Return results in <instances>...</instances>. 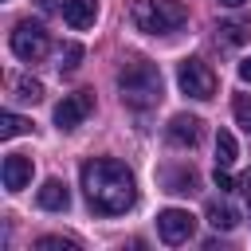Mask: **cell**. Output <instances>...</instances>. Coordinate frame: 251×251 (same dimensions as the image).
Here are the masks:
<instances>
[{
    "mask_svg": "<svg viewBox=\"0 0 251 251\" xmlns=\"http://www.w3.org/2000/svg\"><path fill=\"white\" fill-rule=\"evenodd\" d=\"M161 71L145 59H133L118 71V90H122V102L133 106V110H149L161 102Z\"/></svg>",
    "mask_w": 251,
    "mask_h": 251,
    "instance_id": "cell-2",
    "label": "cell"
},
{
    "mask_svg": "<svg viewBox=\"0 0 251 251\" xmlns=\"http://www.w3.org/2000/svg\"><path fill=\"white\" fill-rule=\"evenodd\" d=\"M0 176H4V188H8V192L27 188V180H31V157H24V153H8Z\"/></svg>",
    "mask_w": 251,
    "mask_h": 251,
    "instance_id": "cell-9",
    "label": "cell"
},
{
    "mask_svg": "<svg viewBox=\"0 0 251 251\" xmlns=\"http://www.w3.org/2000/svg\"><path fill=\"white\" fill-rule=\"evenodd\" d=\"M27 129H31L27 118H20V114H0V137H4V141L20 137V133H27Z\"/></svg>",
    "mask_w": 251,
    "mask_h": 251,
    "instance_id": "cell-17",
    "label": "cell"
},
{
    "mask_svg": "<svg viewBox=\"0 0 251 251\" xmlns=\"http://www.w3.org/2000/svg\"><path fill=\"white\" fill-rule=\"evenodd\" d=\"M129 16H133V27L145 35H169L188 20L180 0H133Z\"/></svg>",
    "mask_w": 251,
    "mask_h": 251,
    "instance_id": "cell-3",
    "label": "cell"
},
{
    "mask_svg": "<svg viewBox=\"0 0 251 251\" xmlns=\"http://www.w3.org/2000/svg\"><path fill=\"white\" fill-rule=\"evenodd\" d=\"M220 4H224V8H243L247 0H220Z\"/></svg>",
    "mask_w": 251,
    "mask_h": 251,
    "instance_id": "cell-24",
    "label": "cell"
},
{
    "mask_svg": "<svg viewBox=\"0 0 251 251\" xmlns=\"http://www.w3.org/2000/svg\"><path fill=\"white\" fill-rule=\"evenodd\" d=\"M12 90L20 102H39L43 98V82L39 78H12Z\"/></svg>",
    "mask_w": 251,
    "mask_h": 251,
    "instance_id": "cell-16",
    "label": "cell"
},
{
    "mask_svg": "<svg viewBox=\"0 0 251 251\" xmlns=\"http://www.w3.org/2000/svg\"><path fill=\"white\" fill-rule=\"evenodd\" d=\"M78 59H82V47H78V43H67L63 55H59V71H75Z\"/></svg>",
    "mask_w": 251,
    "mask_h": 251,
    "instance_id": "cell-20",
    "label": "cell"
},
{
    "mask_svg": "<svg viewBox=\"0 0 251 251\" xmlns=\"http://www.w3.org/2000/svg\"><path fill=\"white\" fill-rule=\"evenodd\" d=\"M235 157H239V145H235V137H231L227 129H220V133H216V165L231 169V165H235Z\"/></svg>",
    "mask_w": 251,
    "mask_h": 251,
    "instance_id": "cell-15",
    "label": "cell"
},
{
    "mask_svg": "<svg viewBox=\"0 0 251 251\" xmlns=\"http://www.w3.org/2000/svg\"><path fill=\"white\" fill-rule=\"evenodd\" d=\"M78 176H82V192H86L90 208L102 212V216H122V212H129L133 200H137L133 173H129L122 161H114V157H94V161H86Z\"/></svg>",
    "mask_w": 251,
    "mask_h": 251,
    "instance_id": "cell-1",
    "label": "cell"
},
{
    "mask_svg": "<svg viewBox=\"0 0 251 251\" xmlns=\"http://www.w3.org/2000/svg\"><path fill=\"white\" fill-rule=\"evenodd\" d=\"M35 251H78V243L63 239V235H43V239H35Z\"/></svg>",
    "mask_w": 251,
    "mask_h": 251,
    "instance_id": "cell-18",
    "label": "cell"
},
{
    "mask_svg": "<svg viewBox=\"0 0 251 251\" xmlns=\"http://www.w3.org/2000/svg\"><path fill=\"white\" fill-rule=\"evenodd\" d=\"M63 20H67L75 31L94 27V20H98V4H94V0H63Z\"/></svg>",
    "mask_w": 251,
    "mask_h": 251,
    "instance_id": "cell-10",
    "label": "cell"
},
{
    "mask_svg": "<svg viewBox=\"0 0 251 251\" xmlns=\"http://www.w3.org/2000/svg\"><path fill=\"white\" fill-rule=\"evenodd\" d=\"M94 110V94L90 90H75V94H67L59 106H55V126L59 129H75V126H82V118Z\"/></svg>",
    "mask_w": 251,
    "mask_h": 251,
    "instance_id": "cell-7",
    "label": "cell"
},
{
    "mask_svg": "<svg viewBox=\"0 0 251 251\" xmlns=\"http://www.w3.org/2000/svg\"><path fill=\"white\" fill-rule=\"evenodd\" d=\"M231 114H235V122L251 133V94H235V102H231Z\"/></svg>",
    "mask_w": 251,
    "mask_h": 251,
    "instance_id": "cell-19",
    "label": "cell"
},
{
    "mask_svg": "<svg viewBox=\"0 0 251 251\" xmlns=\"http://www.w3.org/2000/svg\"><path fill=\"white\" fill-rule=\"evenodd\" d=\"M176 82L188 98H200V102H208L216 94V71L204 59H180L176 63Z\"/></svg>",
    "mask_w": 251,
    "mask_h": 251,
    "instance_id": "cell-5",
    "label": "cell"
},
{
    "mask_svg": "<svg viewBox=\"0 0 251 251\" xmlns=\"http://www.w3.org/2000/svg\"><path fill=\"white\" fill-rule=\"evenodd\" d=\"M200 126H204V122H200L196 114H173L165 133H169V141H173V145H180V149H192V145L200 141Z\"/></svg>",
    "mask_w": 251,
    "mask_h": 251,
    "instance_id": "cell-8",
    "label": "cell"
},
{
    "mask_svg": "<svg viewBox=\"0 0 251 251\" xmlns=\"http://www.w3.org/2000/svg\"><path fill=\"white\" fill-rule=\"evenodd\" d=\"M212 180H216V188H220V192H231V188H235V180L227 176V169H224V165H216V173H212Z\"/></svg>",
    "mask_w": 251,
    "mask_h": 251,
    "instance_id": "cell-21",
    "label": "cell"
},
{
    "mask_svg": "<svg viewBox=\"0 0 251 251\" xmlns=\"http://www.w3.org/2000/svg\"><path fill=\"white\" fill-rule=\"evenodd\" d=\"M239 78H243V82H251V55L239 63Z\"/></svg>",
    "mask_w": 251,
    "mask_h": 251,
    "instance_id": "cell-23",
    "label": "cell"
},
{
    "mask_svg": "<svg viewBox=\"0 0 251 251\" xmlns=\"http://www.w3.org/2000/svg\"><path fill=\"white\" fill-rule=\"evenodd\" d=\"M35 200H39V208H43V212H67V208H71V192H67V184H63V180H55V176H51V180H43V188H39V196H35Z\"/></svg>",
    "mask_w": 251,
    "mask_h": 251,
    "instance_id": "cell-11",
    "label": "cell"
},
{
    "mask_svg": "<svg viewBox=\"0 0 251 251\" xmlns=\"http://www.w3.org/2000/svg\"><path fill=\"white\" fill-rule=\"evenodd\" d=\"M192 231H196V216L192 212H184V208L157 212V235L165 243H184V239H192Z\"/></svg>",
    "mask_w": 251,
    "mask_h": 251,
    "instance_id": "cell-6",
    "label": "cell"
},
{
    "mask_svg": "<svg viewBox=\"0 0 251 251\" xmlns=\"http://www.w3.org/2000/svg\"><path fill=\"white\" fill-rule=\"evenodd\" d=\"M161 180H165V192H180V196H188V192H196V173L192 169H165L161 173Z\"/></svg>",
    "mask_w": 251,
    "mask_h": 251,
    "instance_id": "cell-13",
    "label": "cell"
},
{
    "mask_svg": "<svg viewBox=\"0 0 251 251\" xmlns=\"http://www.w3.org/2000/svg\"><path fill=\"white\" fill-rule=\"evenodd\" d=\"M239 192H243V200H247V204H251V169H247V173H243V180H239Z\"/></svg>",
    "mask_w": 251,
    "mask_h": 251,
    "instance_id": "cell-22",
    "label": "cell"
},
{
    "mask_svg": "<svg viewBox=\"0 0 251 251\" xmlns=\"http://www.w3.org/2000/svg\"><path fill=\"white\" fill-rule=\"evenodd\" d=\"M8 43H12V55L24 59V63H39V59L47 55V47H51L43 24H35V20H20V24L12 27Z\"/></svg>",
    "mask_w": 251,
    "mask_h": 251,
    "instance_id": "cell-4",
    "label": "cell"
},
{
    "mask_svg": "<svg viewBox=\"0 0 251 251\" xmlns=\"http://www.w3.org/2000/svg\"><path fill=\"white\" fill-rule=\"evenodd\" d=\"M216 31H220V39H224V43H231V47H235V43H247V39H251V20H224Z\"/></svg>",
    "mask_w": 251,
    "mask_h": 251,
    "instance_id": "cell-14",
    "label": "cell"
},
{
    "mask_svg": "<svg viewBox=\"0 0 251 251\" xmlns=\"http://www.w3.org/2000/svg\"><path fill=\"white\" fill-rule=\"evenodd\" d=\"M204 220H208L216 231H231V227L239 224V212H235L224 196H216V200H208V204H204Z\"/></svg>",
    "mask_w": 251,
    "mask_h": 251,
    "instance_id": "cell-12",
    "label": "cell"
}]
</instances>
